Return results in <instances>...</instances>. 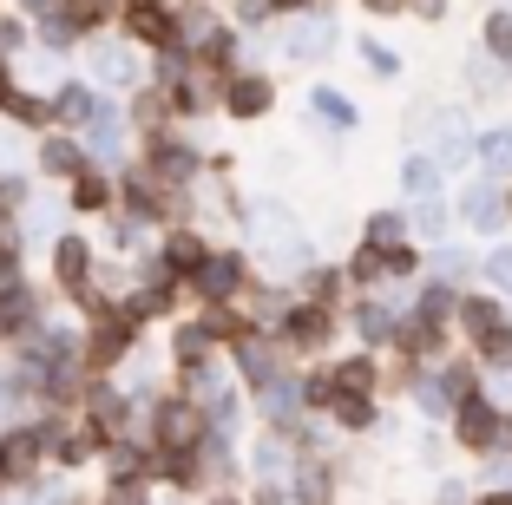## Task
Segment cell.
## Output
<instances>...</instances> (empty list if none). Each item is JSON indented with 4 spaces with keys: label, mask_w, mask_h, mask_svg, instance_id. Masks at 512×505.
I'll list each match as a JSON object with an SVG mask.
<instances>
[{
    "label": "cell",
    "mask_w": 512,
    "mask_h": 505,
    "mask_svg": "<svg viewBox=\"0 0 512 505\" xmlns=\"http://www.w3.org/2000/svg\"><path fill=\"white\" fill-rule=\"evenodd\" d=\"M119 27L138 53H145V46L165 53V46H178V7H171V0H119Z\"/></svg>",
    "instance_id": "5"
},
{
    "label": "cell",
    "mask_w": 512,
    "mask_h": 505,
    "mask_svg": "<svg viewBox=\"0 0 512 505\" xmlns=\"http://www.w3.org/2000/svg\"><path fill=\"white\" fill-rule=\"evenodd\" d=\"M401 237H407V210H375V217L362 223V243H381V250L401 243Z\"/></svg>",
    "instance_id": "38"
},
{
    "label": "cell",
    "mask_w": 512,
    "mask_h": 505,
    "mask_svg": "<svg viewBox=\"0 0 512 505\" xmlns=\"http://www.w3.org/2000/svg\"><path fill=\"white\" fill-rule=\"evenodd\" d=\"M243 466H250L256 479H289V466H296V453H289V433H256L250 453H243Z\"/></svg>",
    "instance_id": "22"
},
{
    "label": "cell",
    "mask_w": 512,
    "mask_h": 505,
    "mask_svg": "<svg viewBox=\"0 0 512 505\" xmlns=\"http://www.w3.org/2000/svg\"><path fill=\"white\" fill-rule=\"evenodd\" d=\"M138 355V322L119 309H106L99 322H86V342H79V368L86 374H119Z\"/></svg>",
    "instance_id": "2"
},
{
    "label": "cell",
    "mask_w": 512,
    "mask_h": 505,
    "mask_svg": "<svg viewBox=\"0 0 512 505\" xmlns=\"http://www.w3.org/2000/svg\"><path fill=\"white\" fill-rule=\"evenodd\" d=\"M506 309H512V296H506Z\"/></svg>",
    "instance_id": "60"
},
{
    "label": "cell",
    "mask_w": 512,
    "mask_h": 505,
    "mask_svg": "<svg viewBox=\"0 0 512 505\" xmlns=\"http://www.w3.org/2000/svg\"><path fill=\"white\" fill-rule=\"evenodd\" d=\"M506 223H512V184H506Z\"/></svg>",
    "instance_id": "56"
},
{
    "label": "cell",
    "mask_w": 512,
    "mask_h": 505,
    "mask_svg": "<svg viewBox=\"0 0 512 505\" xmlns=\"http://www.w3.org/2000/svg\"><path fill=\"white\" fill-rule=\"evenodd\" d=\"M348 328H355V342L375 355V348H394L401 315H394V302H381V296H355V302H348Z\"/></svg>",
    "instance_id": "14"
},
{
    "label": "cell",
    "mask_w": 512,
    "mask_h": 505,
    "mask_svg": "<svg viewBox=\"0 0 512 505\" xmlns=\"http://www.w3.org/2000/svg\"><path fill=\"white\" fill-rule=\"evenodd\" d=\"M499 7H506V14H512V0H499Z\"/></svg>",
    "instance_id": "58"
},
{
    "label": "cell",
    "mask_w": 512,
    "mask_h": 505,
    "mask_svg": "<svg viewBox=\"0 0 512 505\" xmlns=\"http://www.w3.org/2000/svg\"><path fill=\"white\" fill-rule=\"evenodd\" d=\"M171 361H178V368H197V361H217V342L211 335H204V322H178L171 328Z\"/></svg>",
    "instance_id": "30"
},
{
    "label": "cell",
    "mask_w": 512,
    "mask_h": 505,
    "mask_svg": "<svg viewBox=\"0 0 512 505\" xmlns=\"http://www.w3.org/2000/svg\"><path fill=\"white\" fill-rule=\"evenodd\" d=\"M414 269H421V250H414V243H388V283H407V276H414Z\"/></svg>",
    "instance_id": "42"
},
{
    "label": "cell",
    "mask_w": 512,
    "mask_h": 505,
    "mask_svg": "<svg viewBox=\"0 0 512 505\" xmlns=\"http://www.w3.org/2000/svg\"><path fill=\"white\" fill-rule=\"evenodd\" d=\"M342 269H348L355 289H388V250H381V243H355Z\"/></svg>",
    "instance_id": "29"
},
{
    "label": "cell",
    "mask_w": 512,
    "mask_h": 505,
    "mask_svg": "<svg viewBox=\"0 0 512 505\" xmlns=\"http://www.w3.org/2000/svg\"><path fill=\"white\" fill-rule=\"evenodd\" d=\"M407 14H421V20H440V14H447V0H414Z\"/></svg>",
    "instance_id": "52"
},
{
    "label": "cell",
    "mask_w": 512,
    "mask_h": 505,
    "mask_svg": "<svg viewBox=\"0 0 512 505\" xmlns=\"http://www.w3.org/2000/svg\"><path fill=\"white\" fill-rule=\"evenodd\" d=\"M197 505H243V499H237V492H204Z\"/></svg>",
    "instance_id": "53"
},
{
    "label": "cell",
    "mask_w": 512,
    "mask_h": 505,
    "mask_svg": "<svg viewBox=\"0 0 512 505\" xmlns=\"http://www.w3.org/2000/svg\"><path fill=\"white\" fill-rule=\"evenodd\" d=\"M33 46H46V53H73V27H66V20L60 14H40V20H33Z\"/></svg>",
    "instance_id": "39"
},
{
    "label": "cell",
    "mask_w": 512,
    "mask_h": 505,
    "mask_svg": "<svg viewBox=\"0 0 512 505\" xmlns=\"http://www.w3.org/2000/svg\"><path fill=\"white\" fill-rule=\"evenodd\" d=\"M329 420L342 433H375L381 427V407H375V394H342V401L329 407Z\"/></svg>",
    "instance_id": "31"
},
{
    "label": "cell",
    "mask_w": 512,
    "mask_h": 505,
    "mask_svg": "<svg viewBox=\"0 0 512 505\" xmlns=\"http://www.w3.org/2000/svg\"><path fill=\"white\" fill-rule=\"evenodd\" d=\"M0 112L14 125H27V132H53V119H46V92H27V86H14L7 99H0Z\"/></svg>",
    "instance_id": "32"
},
{
    "label": "cell",
    "mask_w": 512,
    "mask_h": 505,
    "mask_svg": "<svg viewBox=\"0 0 512 505\" xmlns=\"http://www.w3.org/2000/svg\"><path fill=\"white\" fill-rule=\"evenodd\" d=\"M480 53H486V60H499V66H512V14H506V7H493V14H486Z\"/></svg>",
    "instance_id": "36"
},
{
    "label": "cell",
    "mask_w": 512,
    "mask_h": 505,
    "mask_svg": "<svg viewBox=\"0 0 512 505\" xmlns=\"http://www.w3.org/2000/svg\"><path fill=\"white\" fill-rule=\"evenodd\" d=\"M66 204H73L79 217H106V210L119 204V184H112V171H99V164H92L86 178H79L73 191H66Z\"/></svg>",
    "instance_id": "24"
},
{
    "label": "cell",
    "mask_w": 512,
    "mask_h": 505,
    "mask_svg": "<svg viewBox=\"0 0 512 505\" xmlns=\"http://www.w3.org/2000/svg\"><path fill=\"white\" fill-rule=\"evenodd\" d=\"M506 453H512V414H506Z\"/></svg>",
    "instance_id": "55"
},
{
    "label": "cell",
    "mask_w": 512,
    "mask_h": 505,
    "mask_svg": "<svg viewBox=\"0 0 512 505\" xmlns=\"http://www.w3.org/2000/svg\"><path fill=\"white\" fill-rule=\"evenodd\" d=\"M473 158H480L486 178L506 184V178H512V125H486V132L473 138Z\"/></svg>",
    "instance_id": "26"
},
{
    "label": "cell",
    "mask_w": 512,
    "mask_h": 505,
    "mask_svg": "<svg viewBox=\"0 0 512 505\" xmlns=\"http://www.w3.org/2000/svg\"><path fill=\"white\" fill-rule=\"evenodd\" d=\"M151 505H184V499H151Z\"/></svg>",
    "instance_id": "57"
},
{
    "label": "cell",
    "mask_w": 512,
    "mask_h": 505,
    "mask_svg": "<svg viewBox=\"0 0 512 505\" xmlns=\"http://www.w3.org/2000/svg\"><path fill=\"white\" fill-rule=\"evenodd\" d=\"M388 505H407V499H388Z\"/></svg>",
    "instance_id": "59"
},
{
    "label": "cell",
    "mask_w": 512,
    "mask_h": 505,
    "mask_svg": "<svg viewBox=\"0 0 512 505\" xmlns=\"http://www.w3.org/2000/svg\"><path fill=\"white\" fill-rule=\"evenodd\" d=\"M243 505H289V479H256L243 492Z\"/></svg>",
    "instance_id": "44"
},
{
    "label": "cell",
    "mask_w": 512,
    "mask_h": 505,
    "mask_svg": "<svg viewBox=\"0 0 512 505\" xmlns=\"http://www.w3.org/2000/svg\"><path fill=\"white\" fill-rule=\"evenodd\" d=\"M453 210H460V223H467L473 237H493L499 223H506V184H499V178H480V184H467Z\"/></svg>",
    "instance_id": "15"
},
{
    "label": "cell",
    "mask_w": 512,
    "mask_h": 505,
    "mask_svg": "<svg viewBox=\"0 0 512 505\" xmlns=\"http://www.w3.org/2000/svg\"><path fill=\"white\" fill-rule=\"evenodd\" d=\"M480 269H486V263H480L473 250H453V243H440V250H434V276H440V283H453V289H467Z\"/></svg>",
    "instance_id": "34"
},
{
    "label": "cell",
    "mask_w": 512,
    "mask_h": 505,
    "mask_svg": "<svg viewBox=\"0 0 512 505\" xmlns=\"http://www.w3.org/2000/svg\"><path fill=\"white\" fill-rule=\"evenodd\" d=\"M276 14V0H237V27H263Z\"/></svg>",
    "instance_id": "49"
},
{
    "label": "cell",
    "mask_w": 512,
    "mask_h": 505,
    "mask_svg": "<svg viewBox=\"0 0 512 505\" xmlns=\"http://www.w3.org/2000/svg\"><path fill=\"white\" fill-rule=\"evenodd\" d=\"M276 342H283V355H329V342H335V309L289 302V315L276 322Z\"/></svg>",
    "instance_id": "6"
},
{
    "label": "cell",
    "mask_w": 512,
    "mask_h": 505,
    "mask_svg": "<svg viewBox=\"0 0 512 505\" xmlns=\"http://www.w3.org/2000/svg\"><path fill=\"white\" fill-rule=\"evenodd\" d=\"M230 361H237V381L250 387H270L276 374H289V355H283V342H270V335H263V328H250V335H243L237 348H230Z\"/></svg>",
    "instance_id": "8"
},
{
    "label": "cell",
    "mask_w": 512,
    "mask_h": 505,
    "mask_svg": "<svg viewBox=\"0 0 512 505\" xmlns=\"http://www.w3.org/2000/svg\"><path fill=\"white\" fill-rule=\"evenodd\" d=\"M473 505H512L506 486H473Z\"/></svg>",
    "instance_id": "51"
},
{
    "label": "cell",
    "mask_w": 512,
    "mask_h": 505,
    "mask_svg": "<svg viewBox=\"0 0 512 505\" xmlns=\"http://www.w3.org/2000/svg\"><path fill=\"white\" fill-rule=\"evenodd\" d=\"M453 440H460V453L467 460H493V453H506V407L486 401V394H473L467 407H453Z\"/></svg>",
    "instance_id": "4"
},
{
    "label": "cell",
    "mask_w": 512,
    "mask_h": 505,
    "mask_svg": "<svg viewBox=\"0 0 512 505\" xmlns=\"http://www.w3.org/2000/svg\"><path fill=\"white\" fill-rule=\"evenodd\" d=\"M440 178H447V171H440L427 151H407V164H401V197H407V204H427V197H440Z\"/></svg>",
    "instance_id": "27"
},
{
    "label": "cell",
    "mask_w": 512,
    "mask_h": 505,
    "mask_svg": "<svg viewBox=\"0 0 512 505\" xmlns=\"http://www.w3.org/2000/svg\"><path fill=\"white\" fill-rule=\"evenodd\" d=\"M302 7H309V0H276V14H302Z\"/></svg>",
    "instance_id": "54"
},
{
    "label": "cell",
    "mask_w": 512,
    "mask_h": 505,
    "mask_svg": "<svg viewBox=\"0 0 512 505\" xmlns=\"http://www.w3.org/2000/svg\"><path fill=\"white\" fill-rule=\"evenodd\" d=\"M434 505H473V486H467V479H440V486H434Z\"/></svg>",
    "instance_id": "48"
},
{
    "label": "cell",
    "mask_w": 512,
    "mask_h": 505,
    "mask_svg": "<svg viewBox=\"0 0 512 505\" xmlns=\"http://www.w3.org/2000/svg\"><path fill=\"white\" fill-rule=\"evenodd\" d=\"M99 112V92H92V79H60V92L46 99V119H53V132H86V119Z\"/></svg>",
    "instance_id": "16"
},
{
    "label": "cell",
    "mask_w": 512,
    "mask_h": 505,
    "mask_svg": "<svg viewBox=\"0 0 512 505\" xmlns=\"http://www.w3.org/2000/svg\"><path fill=\"white\" fill-rule=\"evenodd\" d=\"M243 289H250V256H243V250H217V243H211L204 269L191 276V296L197 302H237Z\"/></svg>",
    "instance_id": "7"
},
{
    "label": "cell",
    "mask_w": 512,
    "mask_h": 505,
    "mask_svg": "<svg viewBox=\"0 0 512 505\" xmlns=\"http://www.w3.org/2000/svg\"><path fill=\"white\" fill-rule=\"evenodd\" d=\"M309 112L322 119V125H309L316 138H342V132H355V119H362V112H355V105H348L335 86H322V79L309 86Z\"/></svg>",
    "instance_id": "20"
},
{
    "label": "cell",
    "mask_w": 512,
    "mask_h": 505,
    "mask_svg": "<svg viewBox=\"0 0 512 505\" xmlns=\"http://www.w3.org/2000/svg\"><path fill=\"white\" fill-rule=\"evenodd\" d=\"M27 46H33V20L0 14V60H14V53H27Z\"/></svg>",
    "instance_id": "40"
},
{
    "label": "cell",
    "mask_w": 512,
    "mask_h": 505,
    "mask_svg": "<svg viewBox=\"0 0 512 505\" xmlns=\"http://www.w3.org/2000/svg\"><path fill=\"white\" fill-rule=\"evenodd\" d=\"M407 401L421 407V414H427V420H453V401H447V387H440V374H434V368H427V374H421V381L407 387Z\"/></svg>",
    "instance_id": "35"
},
{
    "label": "cell",
    "mask_w": 512,
    "mask_h": 505,
    "mask_svg": "<svg viewBox=\"0 0 512 505\" xmlns=\"http://www.w3.org/2000/svg\"><path fill=\"white\" fill-rule=\"evenodd\" d=\"M434 374H440V387H447V401H453V407H467L473 394H486V368H480L473 355H447Z\"/></svg>",
    "instance_id": "23"
},
{
    "label": "cell",
    "mask_w": 512,
    "mask_h": 505,
    "mask_svg": "<svg viewBox=\"0 0 512 505\" xmlns=\"http://www.w3.org/2000/svg\"><path fill=\"white\" fill-rule=\"evenodd\" d=\"M53 14L73 27V40H99V27H112V0H60Z\"/></svg>",
    "instance_id": "28"
},
{
    "label": "cell",
    "mask_w": 512,
    "mask_h": 505,
    "mask_svg": "<svg viewBox=\"0 0 512 505\" xmlns=\"http://www.w3.org/2000/svg\"><path fill=\"white\" fill-rule=\"evenodd\" d=\"M355 53H362V60L375 66L381 79H394V73H401V53H394V46H381V40H368V33H362V46H355Z\"/></svg>",
    "instance_id": "41"
},
{
    "label": "cell",
    "mask_w": 512,
    "mask_h": 505,
    "mask_svg": "<svg viewBox=\"0 0 512 505\" xmlns=\"http://www.w3.org/2000/svg\"><path fill=\"white\" fill-rule=\"evenodd\" d=\"M125 132H132V119H125L112 99H99V112L86 119V132H79V145H86V158L106 171V164H119L125 158Z\"/></svg>",
    "instance_id": "11"
},
{
    "label": "cell",
    "mask_w": 512,
    "mask_h": 505,
    "mask_svg": "<svg viewBox=\"0 0 512 505\" xmlns=\"http://www.w3.org/2000/svg\"><path fill=\"white\" fill-rule=\"evenodd\" d=\"M92 505H151V486H106Z\"/></svg>",
    "instance_id": "47"
},
{
    "label": "cell",
    "mask_w": 512,
    "mask_h": 505,
    "mask_svg": "<svg viewBox=\"0 0 512 505\" xmlns=\"http://www.w3.org/2000/svg\"><path fill=\"white\" fill-rule=\"evenodd\" d=\"M447 223H453V210L440 204V197H427V204L407 210V237H421V243H447Z\"/></svg>",
    "instance_id": "33"
},
{
    "label": "cell",
    "mask_w": 512,
    "mask_h": 505,
    "mask_svg": "<svg viewBox=\"0 0 512 505\" xmlns=\"http://www.w3.org/2000/svg\"><path fill=\"white\" fill-rule=\"evenodd\" d=\"M86 73H92V92L106 86V92H138L151 79V66H145V53H138L132 40H86Z\"/></svg>",
    "instance_id": "3"
},
{
    "label": "cell",
    "mask_w": 512,
    "mask_h": 505,
    "mask_svg": "<svg viewBox=\"0 0 512 505\" xmlns=\"http://www.w3.org/2000/svg\"><path fill=\"white\" fill-rule=\"evenodd\" d=\"M204 427H211V420H204V407H197V401H184V394H158L138 440H145L151 453H191V446L204 440Z\"/></svg>",
    "instance_id": "1"
},
{
    "label": "cell",
    "mask_w": 512,
    "mask_h": 505,
    "mask_svg": "<svg viewBox=\"0 0 512 505\" xmlns=\"http://www.w3.org/2000/svg\"><path fill=\"white\" fill-rule=\"evenodd\" d=\"M270 105H276V79L270 73H250V66H243V73L224 86V112H230V119H243V125H256Z\"/></svg>",
    "instance_id": "17"
},
{
    "label": "cell",
    "mask_w": 512,
    "mask_h": 505,
    "mask_svg": "<svg viewBox=\"0 0 512 505\" xmlns=\"http://www.w3.org/2000/svg\"><path fill=\"white\" fill-rule=\"evenodd\" d=\"M368 14H381V20H394V14H407V7H414V0H362Z\"/></svg>",
    "instance_id": "50"
},
{
    "label": "cell",
    "mask_w": 512,
    "mask_h": 505,
    "mask_svg": "<svg viewBox=\"0 0 512 505\" xmlns=\"http://www.w3.org/2000/svg\"><path fill=\"white\" fill-rule=\"evenodd\" d=\"M289 60H302V66H322L335 53V27L322 14H309V20H296V27H289Z\"/></svg>",
    "instance_id": "21"
},
{
    "label": "cell",
    "mask_w": 512,
    "mask_h": 505,
    "mask_svg": "<svg viewBox=\"0 0 512 505\" xmlns=\"http://www.w3.org/2000/svg\"><path fill=\"white\" fill-rule=\"evenodd\" d=\"M335 401H342V394H335V374H329V361H322L316 374H302V414H329Z\"/></svg>",
    "instance_id": "37"
},
{
    "label": "cell",
    "mask_w": 512,
    "mask_h": 505,
    "mask_svg": "<svg viewBox=\"0 0 512 505\" xmlns=\"http://www.w3.org/2000/svg\"><path fill=\"white\" fill-rule=\"evenodd\" d=\"M467 79H473V99H493V92H499V60H486V53H473Z\"/></svg>",
    "instance_id": "43"
},
{
    "label": "cell",
    "mask_w": 512,
    "mask_h": 505,
    "mask_svg": "<svg viewBox=\"0 0 512 505\" xmlns=\"http://www.w3.org/2000/svg\"><path fill=\"white\" fill-rule=\"evenodd\" d=\"M329 374H335V394H381V361L368 355H342V361H329Z\"/></svg>",
    "instance_id": "25"
},
{
    "label": "cell",
    "mask_w": 512,
    "mask_h": 505,
    "mask_svg": "<svg viewBox=\"0 0 512 505\" xmlns=\"http://www.w3.org/2000/svg\"><path fill=\"white\" fill-rule=\"evenodd\" d=\"M46 263H53V289L79 296V289L92 283V269H99V250H92V237H79V230H60V243L46 250Z\"/></svg>",
    "instance_id": "10"
},
{
    "label": "cell",
    "mask_w": 512,
    "mask_h": 505,
    "mask_svg": "<svg viewBox=\"0 0 512 505\" xmlns=\"http://www.w3.org/2000/svg\"><path fill=\"white\" fill-rule=\"evenodd\" d=\"M250 401H256V420H263L270 433H296L302 420H309L302 414V374H276L270 387H256Z\"/></svg>",
    "instance_id": "9"
},
{
    "label": "cell",
    "mask_w": 512,
    "mask_h": 505,
    "mask_svg": "<svg viewBox=\"0 0 512 505\" xmlns=\"http://www.w3.org/2000/svg\"><path fill=\"white\" fill-rule=\"evenodd\" d=\"M289 505H335V466L329 460H296L289 466Z\"/></svg>",
    "instance_id": "19"
},
{
    "label": "cell",
    "mask_w": 512,
    "mask_h": 505,
    "mask_svg": "<svg viewBox=\"0 0 512 505\" xmlns=\"http://www.w3.org/2000/svg\"><path fill=\"white\" fill-rule=\"evenodd\" d=\"M204 256H211V237H204L197 223H178V230L158 237V263H165V276H178V283H191L197 269H204Z\"/></svg>",
    "instance_id": "13"
},
{
    "label": "cell",
    "mask_w": 512,
    "mask_h": 505,
    "mask_svg": "<svg viewBox=\"0 0 512 505\" xmlns=\"http://www.w3.org/2000/svg\"><path fill=\"white\" fill-rule=\"evenodd\" d=\"M414 460L440 473V466H447V440H440V433H421V440H414Z\"/></svg>",
    "instance_id": "46"
},
{
    "label": "cell",
    "mask_w": 512,
    "mask_h": 505,
    "mask_svg": "<svg viewBox=\"0 0 512 505\" xmlns=\"http://www.w3.org/2000/svg\"><path fill=\"white\" fill-rule=\"evenodd\" d=\"M480 276H486V283H499V289L512 296V243H506V250H493V256H486V269H480Z\"/></svg>",
    "instance_id": "45"
},
{
    "label": "cell",
    "mask_w": 512,
    "mask_h": 505,
    "mask_svg": "<svg viewBox=\"0 0 512 505\" xmlns=\"http://www.w3.org/2000/svg\"><path fill=\"white\" fill-rule=\"evenodd\" d=\"M33 164H40V178H46V184H79V178L92 171L86 145H79L73 132H46L40 151H33Z\"/></svg>",
    "instance_id": "12"
},
{
    "label": "cell",
    "mask_w": 512,
    "mask_h": 505,
    "mask_svg": "<svg viewBox=\"0 0 512 505\" xmlns=\"http://www.w3.org/2000/svg\"><path fill=\"white\" fill-rule=\"evenodd\" d=\"M348 269L342 263H309L296 276V302H316V309H342V296H348Z\"/></svg>",
    "instance_id": "18"
}]
</instances>
